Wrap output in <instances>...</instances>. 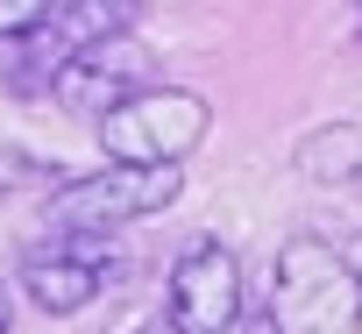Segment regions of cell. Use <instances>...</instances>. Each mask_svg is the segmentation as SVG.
Segmentation results:
<instances>
[{"mask_svg":"<svg viewBox=\"0 0 362 334\" xmlns=\"http://www.w3.org/2000/svg\"><path fill=\"white\" fill-rule=\"evenodd\" d=\"M270 320H277V334H355L362 284H355L348 256L320 235H291L270 270Z\"/></svg>","mask_w":362,"mask_h":334,"instance_id":"1","label":"cell"},{"mask_svg":"<svg viewBox=\"0 0 362 334\" xmlns=\"http://www.w3.org/2000/svg\"><path fill=\"white\" fill-rule=\"evenodd\" d=\"M177 192H185V178H177V163H100L93 178H64L50 192V228L71 235V242H100L128 221H149L163 214Z\"/></svg>","mask_w":362,"mask_h":334,"instance_id":"2","label":"cell"},{"mask_svg":"<svg viewBox=\"0 0 362 334\" xmlns=\"http://www.w3.org/2000/svg\"><path fill=\"white\" fill-rule=\"evenodd\" d=\"M214 128L206 93L192 86H142L114 114H100V149L114 163H185Z\"/></svg>","mask_w":362,"mask_h":334,"instance_id":"3","label":"cell"},{"mask_svg":"<svg viewBox=\"0 0 362 334\" xmlns=\"http://www.w3.org/2000/svg\"><path fill=\"white\" fill-rule=\"evenodd\" d=\"M163 320L177 334H228L242 320V256L221 235H199L177 249L163 284Z\"/></svg>","mask_w":362,"mask_h":334,"instance_id":"4","label":"cell"},{"mask_svg":"<svg viewBox=\"0 0 362 334\" xmlns=\"http://www.w3.org/2000/svg\"><path fill=\"white\" fill-rule=\"evenodd\" d=\"M149 64H156V50H149L135 29H114V36H100V43H86V50H71V57L57 64L50 100H57L71 121H100V114H114L128 93L149 86Z\"/></svg>","mask_w":362,"mask_h":334,"instance_id":"5","label":"cell"},{"mask_svg":"<svg viewBox=\"0 0 362 334\" xmlns=\"http://www.w3.org/2000/svg\"><path fill=\"white\" fill-rule=\"evenodd\" d=\"M114 284V263H100L93 249H43V256H29L22 263V292H29V306L36 313H86L100 292Z\"/></svg>","mask_w":362,"mask_h":334,"instance_id":"6","label":"cell"},{"mask_svg":"<svg viewBox=\"0 0 362 334\" xmlns=\"http://www.w3.org/2000/svg\"><path fill=\"white\" fill-rule=\"evenodd\" d=\"M291 171L313 178V185H348V178H362V128H355V121L313 128V135L291 149Z\"/></svg>","mask_w":362,"mask_h":334,"instance_id":"7","label":"cell"},{"mask_svg":"<svg viewBox=\"0 0 362 334\" xmlns=\"http://www.w3.org/2000/svg\"><path fill=\"white\" fill-rule=\"evenodd\" d=\"M50 8H57V0H0V43L36 36V29L50 22Z\"/></svg>","mask_w":362,"mask_h":334,"instance_id":"8","label":"cell"},{"mask_svg":"<svg viewBox=\"0 0 362 334\" xmlns=\"http://www.w3.org/2000/svg\"><path fill=\"white\" fill-rule=\"evenodd\" d=\"M228 334H277V320H270V313H249V320H235Z\"/></svg>","mask_w":362,"mask_h":334,"instance_id":"9","label":"cell"},{"mask_svg":"<svg viewBox=\"0 0 362 334\" xmlns=\"http://www.w3.org/2000/svg\"><path fill=\"white\" fill-rule=\"evenodd\" d=\"M8 320H15V299H8V284H0V334H8Z\"/></svg>","mask_w":362,"mask_h":334,"instance_id":"10","label":"cell"},{"mask_svg":"<svg viewBox=\"0 0 362 334\" xmlns=\"http://www.w3.org/2000/svg\"><path fill=\"white\" fill-rule=\"evenodd\" d=\"M341 256H348V270H355V284H362V242H355V249H341Z\"/></svg>","mask_w":362,"mask_h":334,"instance_id":"11","label":"cell"},{"mask_svg":"<svg viewBox=\"0 0 362 334\" xmlns=\"http://www.w3.org/2000/svg\"><path fill=\"white\" fill-rule=\"evenodd\" d=\"M135 334H177V327H170V320H149V327H135Z\"/></svg>","mask_w":362,"mask_h":334,"instance_id":"12","label":"cell"}]
</instances>
